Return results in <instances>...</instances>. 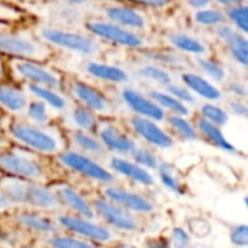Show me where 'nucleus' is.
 I'll return each mask as SVG.
<instances>
[{"mask_svg":"<svg viewBox=\"0 0 248 248\" xmlns=\"http://www.w3.org/2000/svg\"><path fill=\"white\" fill-rule=\"evenodd\" d=\"M0 190L15 208L39 211L49 215H58L64 211L52 189L38 182L4 174L0 177Z\"/></svg>","mask_w":248,"mask_h":248,"instance_id":"f257e3e1","label":"nucleus"},{"mask_svg":"<svg viewBox=\"0 0 248 248\" xmlns=\"http://www.w3.org/2000/svg\"><path fill=\"white\" fill-rule=\"evenodd\" d=\"M9 135L22 148L41 155H58L65 150V140L55 126L15 121L9 126Z\"/></svg>","mask_w":248,"mask_h":248,"instance_id":"f03ea898","label":"nucleus"},{"mask_svg":"<svg viewBox=\"0 0 248 248\" xmlns=\"http://www.w3.org/2000/svg\"><path fill=\"white\" fill-rule=\"evenodd\" d=\"M0 171L7 176L42 185L54 180L51 167L44 161L41 154L22 147H6L0 151Z\"/></svg>","mask_w":248,"mask_h":248,"instance_id":"7ed1b4c3","label":"nucleus"},{"mask_svg":"<svg viewBox=\"0 0 248 248\" xmlns=\"http://www.w3.org/2000/svg\"><path fill=\"white\" fill-rule=\"evenodd\" d=\"M60 230H64L76 237H81L90 243L108 246L116 241V235L110 228L103 224H97L94 219H87L73 214H58L54 215Z\"/></svg>","mask_w":248,"mask_h":248,"instance_id":"20e7f679","label":"nucleus"},{"mask_svg":"<svg viewBox=\"0 0 248 248\" xmlns=\"http://www.w3.org/2000/svg\"><path fill=\"white\" fill-rule=\"evenodd\" d=\"M58 163L64 166L67 170L80 174L84 179L93 180L96 183H100L103 186L113 185L116 177L112 171H109L106 167H103L100 163H97L93 157L86 155L80 151L74 150H64L61 154L57 155Z\"/></svg>","mask_w":248,"mask_h":248,"instance_id":"39448f33","label":"nucleus"},{"mask_svg":"<svg viewBox=\"0 0 248 248\" xmlns=\"http://www.w3.org/2000/svg\"><path fill=\"white\" fill-rule=\"evenodd\" d=\"M39 35L41 39H44L49 45H55L58 48L87 57L99 54L102 48L100 42L96 38L80 32H71L57 28H42L39 31Z\"/></svg>","mask_w":248,"mask_h":248,"instance_id":"423d86ee","label":"nucleus"},{"mask_svg":"<svg viewBox=\"0 0 248 248\" xmlns=\"http://www.w3.org/2000/svg\"><path fill=\"white\" fill-rule=\"evenodd\" d=\"M92 202V206L94 209L96 218L99 217L106 227H110L113 230L122 231V232H137L141 228V224L138 221V217L132 212L126 211L125 208L119 206L118 203L106 199L105 196L96 198Z\"/></svg>","mask_w":248,"mask_h":248,"instance_id":"0eeeda50","label":"nucleus"},{"mask_svg":"<svg viewBox=\"0 0 248 248\" xmlns=\"http://www.w3.org/2000/svg\"><path fill=\"white\" fill-rule=\"evenodd\" d=\"M0 52L26 60H44L48 55V51L33 38L9 31H0Z\"/></svg>","mask_w":248,"mask_h":248,"instance_id":"6e6552de","label":"nucleus"},{"mask_svg":"<svg viewBox=\"0 0 248 248\" xmlns=\"http://www.w3.org/2000/svg\"><path fill=\"white\" fill-rule=\"evenodd\" d=\"M87 29L97 38L112 42L119 46L126 48H141L144 45V39L131 29H126L113 22L105 20H90L87 22Z\"/></svg>","mask_w":248,"mask_h":248,"instance_id":"1a4fd4ad","label":"nucleus"},{"mask_svg":"<svg viewBox=\"0 0 248 248\" xmlns=\"http://www.w3.org/2000/svg\"><path fill=\"white\" fill-rule=\"evenodd\" d=\"M12 68H13L15 76H17L23 80H28L31 84H39V86H45V87H51V89H60L62 86L61 77L55 71H52L35 61L16 58L12 62Z\"/></svg>","mask_w":248,"mask_h":248,"instance_id":"9d476101","label":"nucleus"},{"mask_svg":"<svg viewBox=\"0 0 248 248\" xmlns=\"http://www.w3.org/2000/svg\"><path fill=\"white\" fill-rule=\"evenodd\" d=\"M49 187L58 198L62 209L70 211V214L73 215H78L87 219H96V214L92 206V202L86 199L76 187L64 182H55Z\"/></svg>","mask_w":248,"mask_h":248,"instance_id":"9b49d317","label":"nucleus"},{"mask_svg":"<svg viewBox=\"0 0 248 248\" xmlns=\"http://www.w3.org/2000/svg\"><path fill=\"white\" fill-rule=\"evenodd\" d=\"M15 222L16 227L20 230H25L28 232L42 235V237H49L57 232H60V227L55 221V218L49 214L39 212V211H32V209H20L15 212Z\"/></svg>","mask_w":248,"mask_h":248,"instance_id":"f8f14e48","label":"nucleus"},{"mask_svg":"<svg viewBox=\"0 0 248 248\" xmlns=\"http://www.w3.org/2000/svg\"><path fill=\"white\" fill-rule=\"evenodd\" d=\"M103 196L132 214L150 215L155 209L154 202L150 201L148 198H145L144 195L122 189V187H118L113 185H108L103 187Z\"/></svg>","mask_w":248,"mask_h":248,"instance_id":"ddd939ff","label":"nucleus"},{"mask_svg":"<svg viewBox=\"0 0 248 248\" xmlns=\"http://www.w3.org/2000/svg\"><path fill=\"white\" fill-rule=\"evenodd\" d=\"M96 134L108 151H113L122 155H131L132 151L137 148V142L132 140V137H129L113 122H99Z\"/></svg>","mask_w":248,"mask_h":248,"instance_id":"4468645a","label":"nucleus"},{"mask_svg":"<svg viewBox=\"0 0 248 248\" xmlns=\"http://www.w3.org/2000/svg\"><path fill=\"white\" fill-rule=\"evenodd\" d=\"M129 125L134 129V132L150 145L157 148L173 147V138L161 126H158L155 121L137 115L129 119Z\"/></svg>","mask_w":248,"mask_h":248,"instance_id":"2eb2a0df","label":"nucleus"},{"mask_svg":"<svg viewBox=\"0 0 248 248\" xmlns=\"http://www.w3.org/2000/svg\"><path fill=\"white\" fill-rule=\"evenodd\" d=\"M122 100L138 116H144V118H148L153 121L166 119V112L150 96H144L141 92H138L135 89H131V87L124 89L122 90Z\"/></svg>","mask_w":248,"mask_h":248,"instance_id":"dca6fc26","label":"nucleus"},{"mask_svg":"<svg viewBox=\"0 0 248 248\" xmlns=\"http://www.w3.org/2000/svg\"><path fill=\"white\" fill-rule=\"evenodd\" d=\"M71 92L83 106L89 108L94 113L108 115L112 112V102L93 86L86 84L83 81H74L71 86Z\"/></svg>","mask_w":248,"mask_h":248,"instance_id":"f3484780","label":"nucleus"},{"mask_svg":"<svg viewBox=\"0 0 248 248\" xmlns=\"http://www.w3.org/2000/svg\"><path fill=\"white\" fill-rule=\"evenodd\" d=\"M105 15L106 17L113 22L118 23L126 29H144L147 26V19L142 13H140L137 9H132L129 6H122V4H113V6H108L105 9Z\"/></svg>","mask_w":248,"mask_h":248,"instance_id":"a211bd4d","label":"nucleus"},{"mask_svg":"<svg viewBox=\"0 0 248 248\" xmlns=\"http://www.w3.org/2000/svg\"><path fill=\"white\" fill-rule=\"evenodd\" d=\"M109 166L115 173H118L141 186H153L155 183L154 177L151 176V173L147 169H144V167L138 166L137 163L129 161L126 158L113 157V158H110Z\"/></svg>","mask_w":248,"mask_h":248,"instance_id":"6ab92c4d","label":"nucleus"},{"mask_svg":"<svg viewBox=\"0 0 248 248\" xmlns=\"http://www.w3.org/2000/svg\"><path fill=\"white\" fill-rule=\"evenodd\" d=\"M182 81L190 92L196 93L198 96H201L206 100H219L222 97L221 90L215 84H212L208 78H205L196 73H190V71L183 73Z\"/></svg>","mask_w":248,"mask_h":248,"instance_id":"aec40b11","label":"nucleus"},{"mask_svg":"<svg viewBox=\"0 0 248 248\" xmlns=\"http://www.w3.org/2000/svg\"><path fill=\"white\" fill-rule=\"evenodd\" d=\"M86 71L92 77H94L97 80L108 81V83L122 84V83H126L129 78L128 73L124 68L113 65V64H106V62L90 61L86 64Z\"/></svg>","mask_w":248,"mask_h":248,"instance_id":"412c9836","label":"nucleus"},{"mask_svg":"<svg viewBox=\"0 0 248 248\" xmlns=\"http://www.w3.org/2000/svg\"><path fill=\"white\" fill-rule=\"evenodd\" d=\"M26 106L28 96L22 89L13 84L0 83V108L12 113H22L26 110Z\"/></svg>","mask_w":248,"mask_h":248,"instance_id":"4be33fe9","label":"nucleus"},{"mask_svg":"<svg viewBox=\"0 0 248 248\" xmlns=\"http://www.w3.org/2000/svg\"><path fill=\"white\" fill-rule=\"evenodd\" d=\"M196 131L201 137H203L211 145L228 151V153H235V147L225 138V135L221 131V126H217L214 124H211L209 121L203 119L202 116L196 121Z\"/></svg>","mask_w":248,"mask_h":248,"instance_id":"5701e85b","label":"nucleus"},{"mask_svg":"<svg viewBox=\"0 0 248 248\" xmlns=\"http://www.w3.org/2000/svg\"><path fill=\"white\" fill-rule=\"evenodd\" d=\"M71 142L76 145L77 151L90 155V157H105L108 150L105 148V145L100 142V140L90 134V132H84V131H73L71 132Z\"/></svg>","mask_w":248,"mask_h":248,"instance_id":"b1692460","label":"nucleus"},{"mask_svg":"<svg viewBox=\"0 0 248 248\" xmlns=\"http://www.w3.org/2000/svg\"><path fill=\"white\" fill-rule=\"evenodd\" d=\"M167 39L173 48H176L177 51H182V52L195 54V55H201V57L208 52V48L202 41H199L198 38H195L189 33H185V32H171L167 35Z\"/></svg>","mask_w":248,"mask_h":248,"instance_id":"393cba45","label":"nucleus"},{"mask_svg":"<svg viewBox=\"0 0 248 248\" xmlns=\"http://www.w3.org/2000/svg\"><path fill=\"white\" fill-rule=\"evenodd\" d=\"M71 121L77 126L78 131H84V132H90V134H94L97 129V125H99V119H97L96 113L83 105L76 106L71 110Z\"/></svg>","mask_w":248,"mask_h":248,"instance_id":"a878e982","label":"nucleus"},{"mask_svg":"<svg viewBox=\"0 0 248 248\" xmlns=\"http://www.w3.org/2000/svg\"><path fill=\"white\" fill-rule=\"evenodd\" d=\"M45 246L48 248H99L94 243H90L84 238L61 232L46 237Z\"/></svg>","mask_w":248,"mask_h":248,"instance_id":"bb28decb","label":"nucleus"},{"mask_svg":"<svg viewBox=\"0 0 248 248\" xmlns=\"http://www.w3.org/2000/svg\"><path fill=\"white\" fill-rule=\"evenodd\" d=\"M29 92L41 99L44 103H46L48 106H51L52 109L57 110H64L67 108V100L64 96H61L55 89L51 87H45V86H39V84H29Z\"/></svg>","mask_w":248,"mask_h":248,"instance_id":"cd10ccee","label":"nucleus"},{"mask_svg":"<svg viewBox=\"0 0 248 248\" xmlns=\"http://www.w3.org/2000/svg\"><path fill=\"white\" fill-rule=\"evenodd\" d=\"M150 97L163 109V110H170L173 115H179V116H187L189 115V108L187 105H185L183 102H180L179 99L173 97L171 94H169L167 92H158V90H153L150 92Z\"/></svg>","mask_w":248,"mask_h":248,"instance_id":"c85d7f7f","label":"nucleus"},{"mask_svg":"<svg viewBox=\"0 0 248 248\" xmlns=\"http://www.w3.org/2000/svg\"><path fill=\"white\" fill-rule=\"evenodd\" d=\"M227 48H228V54L231 55V58L243 65V67H247L248 64V41L246 38L244 33L241 32H235L227 42Z\"/></svg>","mask_w":248,"mask_h":248,"instance_id":"c756f323","label":"nucleus"},{"mask_svg":"<svg viewBox=\"0 0 248 248\" xmlns=\"http://www.w3.org/2000/svg\"><path fill=\"white\" fill-rule=\"evenodd\" d=\"M157 174H158V179L160 182L164 185L166 189H169L171 193L174 195H185L186 190H185V186L182 183V180L179 179V176L176 174L173 166L167 164V163H160L158 167L155 169Z\"/></svg>","mask_w":248,"mask_h":248,"instance_id":"7c9ffc66","label":"nucleus"},{"mask_svg":"<svg viewBox=\"0 0 248 248\" xmlns=\"http://www.w3.org/2000/svg\"><path fill=\"white\" fill-rule=\"evenodd\" d=\"M137 76L141 77V78H144V80H150L153 83H157V84L166 86V87L173 83L171 74L166 68H163V67H160L157 64H145V65H141L137 70Z\"/></svg>","mask_w":248,"mask_h":248,"instance_id":"2f4dec72","label":"nucleus"},{"mask_svg":"<svg viewBox=\"0 0 248 248\" xmlns=\"http://www.w3.org/2000/svg\"><path fill=\"white\" fill-rule=\"evenodd\" d=\"M167 122L171 128V131L180 137L185 141H196L199 138V134L195 128V125L192 122H189L185 116H179V115H170L167 118Z\"/></svg>","mask_w":248,"mask_h":248,"instance_id":"473e14b6","label":"nucleus"},{"mask_svg":"<svg viewBox=\"0 0 248 248\" xmlns=\"http://www.w3.org/2000/svg\"><path fill=\"white\" fill-rule=\"evenodd\" d=\"M196 64L202 70L203 74H206L211 80H214L217 83H222L227 78V70H225V67L219 61H217L214 58L199 57L196 60Z\"/></svg>","mask_w":248,"mask_h":248,"instance_id":"72a5a7b5","label":"nucleus"},{"mask_svg":"<svg viewBox=\"0 0 248 248\" xmlns=\"http://www.w3.org/2000/svg\"><path fill=\"white\" fill-rule=\"evenodd\" d=\"M193 19L198 25L206 28H215L227 20L225 13L221 12L219 9H199L193 15Z\"/></svg>","mask_w":248,"mask_h":248,"instance_id":"f704fd0d","label":"nucleus"},{"mask_svg":"<svg viewBox=\"0 0 248 248\" xmlns=\"http://www.w3.org/2000/svg\"><path fill=\"white\" fill-rule=\"evenodd\" d=\"M248 7L246 3L243 4H237V6H231L227 7L225 12V17H228L232 23V26L240 31L241 33H247L248 32Z\"/></svg>","mask_w":248,"mask_h":248,"instance_id":"c9c22d12","label":"nucleus"},{"mask_svg":"<svg viewBox=\"0 0 248 248\" xmlns=\"http://www.w3.org/2000/svg\"><path fill=\"white\" fill-rule=\"evenodd\" d=\"M201 115L203 119L209 121L211 124L217 125V126H224L228 124V112L214 103H205L201 108Z\"/></svg>","mask_w":248,"mask_h":248,"instance_id":"e433bc0d","label":"nucleus"},{"mask_svg":"<svg viewBox=\"0 0 248 248\" xmlns=\"http://www.w3.org/2000/svg\"><path fill=\"white\" fill-rule=\"evenodd\" d=\"M131 157H132L134 163H137L138 166H141V167H144L147 170H155L158 167V164H160L157 155L151 150L144 148V147L137 145V148L132 151Z\"/></svg>","mask_w":248,"mask_h":248,"instance_id":"4c0bfd02","label":"nucleus"},{"mask_svg":"<svg viewBox=\"0 0 248 248\" xmlns=\"http://www.w3.org/2000/svg\"><path fill=\"white\" fill-rule=\"evenodd\" d=\"M26 115H28L29 121H32V124H36V125H46L49 122L48 108L41 100H35V102L28 103Z\"/></svg>","mask_w":248,"mask_h":248,"instance_id":"58836bf2","label":"nucleus"},{"mask_svg":"<svg viewBox=\"0 0 248 248\" xmlns=\"http://www.w3.org/2000/svg\"><path fill=\"white\" fill-rule=\"evenodd\" d=\"M145 55L148 57V60L163 64V65H179L183 61L179 54L173 51H167V49H160V51L151 49V51H147Z\"/></svg>","mask_w":248,"mask_h":248,"instance_id":"ea45409f","label":"nucleus"},{"mask_svg":"<svg viewBox=\"0 0 248 248\" xmlns=\"http://www.w3.org/2000/svg\"><path fill=\"white\" fill-rule=\"evenodd\" d=\"M169 244L170 248H187L190 246V235L183 228H173L169 235Z\"/></svg>","mask_w":248,"mask_h":248,"instance_id":"a19ab883","label":"nucleus"},{"mask_svg":"<svg viewBox=\"0 0 248 248\" xmlns=\"http://www.w3.org/2000/svg\"><path fill=\"white\" fill-rule=\"evenodd\" d=\"M167 93L169 94H171L173 97H176V99H179L180 102H183L185 105H195V102H196V99H195V96L190 93V90L187 89V87H185V86H180V84H174V83H171V84H169L167 86Z\"/></svg>","mask_w":248,"mask_h":248,"instance_id":"79ce46f5","label":"nucleus"},{"mask_svg":"<svg viewBox=\"0 0 248 248\" xmlns=\"http://www.w3.org/2000/svg\"><path fill=\"white\" fill-rule=\"evenodd\" d=\"M230 238H231V243H232L234 246H237V247H246L248 244L247 225H244V224L235 225V227L231 230Z\"/></svg>","mask_w":248,"mask_h":248,"instance_id":"37998d69","label":"nucleus"},{"mask_svg":"<svg viewBox=\"0 0 248 248\" xmlns=\"http://www.w3.org/2000/svg\"><path fill=\"white\" fill-rule=\"evenodd\" d=\"M228 90L237 99H246L247 97V84L244 81H241V80H235V81L230 83Z\"/></svg>","mask_w":248,"mask_h":248,"instance_id":"c03bdc74","label":"nucleus"},{"mask_svg":"<svg viewBox=\"0 0 248 248\" xmlns=\"http://www.w3.org/2000/svg\"><path fill=\"white\" fill-rule=\"evenodd\" d=\"M228 108H230V110L234 115L241 116V118H247L248 108L247 105H246V102H243L240 99H234V100H230L228 102Z\"/></svg>","mask_w":248,"mask_h":248,"instance_id":"a18cd8bd","label":"nucleus"},{"mask_svg":"<svg viewBox=\"0 0 248 248\" xmlns=\"http://www.w3.org/2000/svg\"><path fill=\"white\" fill-rule=\"evenodd\" d=\"M131 1L151 9H164L171 3V0H131Z\"/></svg>","mask_w":248,"mask_h":248,"instance_id":"49530a36","label":"nucleus"},{"mask_svg":"<svg viewBox=\"0 0 248 248\" xmlns=\"http://www.w3.org/2000/svg\"><path fill=\"white\" fill-rule=\"evenodd\" d=\"M144 248H170L167 238H151L145 243Z\"/></svg>","mask_w":248,"mask_h":248,"instance_id":"de8ad7c7","label":"nucleus"},{"mask_svg":"<svg viewBox=\"0 0 248 248\" xmlns=\"http://www.w3.org/2000/svg\"><path fill=\"white\" fill-rule=\"evenodd\" d=\"M12 211H15V206L6 198V195L0 190V214H7V212H12Z\"/></svg>","mask_w":248,"mask_h":248,"instance_id":"09e8293b","label":"nucleus"},{"mask_svg":"<svg viewBox=\"0 0 248 248\" xmlns=\"http://www.w3.org/2000/svg\"><path fill=\"white\" fill-rule=\"evenodd\" d=\"M212 3V0H187V4L193 9H206L209 4Z\"/></svg>","mask_w":248,"mask_h":248,"instance_id":"8fccbe9b","label":"nucleus"},{"mask_svg":"<svg viewBox=\"0 0 248 248\" xmlns=\"http://www.w3.org/2000/svg\"><path fill=\"white\" fill-rule=\"evenodd\" d=\"M218 4L225 6V7H231V6H237V4H243L244 0H215Z\"/></svg>","mask_w":248,"mask_h":248,"instance_id":"3c124183","label":"nucleus"},{"mask_svg":"<svg viewBox=\"0 0 248 248\" xmlns=\"http://www.w3.org/2000/svg\"><path fill=\"white\" fill-rule=\"evenodd\" d=\"M109 248H137L132 244L128 243H121V241H113L112 244H109Z\"/></svg>","mask_w":248,"mask_h":248,"instance_id":"603ef678","label":"nucleus"},{"mask_svg":"<svg viewBox=\"0 0 248 248\" xmlns=\"http://www.w3.org/2000/svg\"><path fill=\"white\" fill-rule=\"evenodd\" d=\"M6 147H7V141H6L4 138H1V137H0V151H3Z\"/></svg>","mask_w":248,"mask_h":248,"instance_id":"864d4df0","label":"nucleus"},{"mask_svg":"<svg viewBox=\"0 0 248 248\" xmlns=\"http://www.w3.org/2000/svg\"><path fill=\"white\" fill-rule=\"evenodd\" d=\"M4 77V65H3V61L0 60V80Z\"/></svg>","mask_w":248,"mask_h":248,"instance_id":"5fc2aeb1","label":"nucleus"},{"mask_svg":"<svg viewBox=\"0 0 248 248\" xmlns=\"http://www.w3.org/2000/svg\"><path fill=\"white\" fill-rule=\"evenodd\" d=\"M65 1H70V3L78 4V3H84V1H89V0H65Z\"/></svg>","mask_w":248,"mask_h":248,"instance_id":"6e6d98bb","label":"nucleus"},{"mask_svg":"<svg viewBox=\"0 0 248 248\" xmlns=\"http://www.w3.org/2000/svg\"><path fill=\"white\" fill-rule=\"evenodd\" d=\"M187 248H211V247H208V246H192V244H190Z\"/></svg>","mask_w":248,"mask_h":248,"instance_id":"4d7b16f0","label":"nucleus"},{"mask_svg":"<svg viewBox=\"0 0 248 248\" xmlns=\"http://www.w3.org/2000/svg\"><path fill=\"white\" fill-rule=\"evenodd\" d=\"M1 176H3V173H1V171H0V177H1Z\"/></svg>","mask_w":248,"mask_h":248,"instance_id":"13d9d810","label":"nucleus"},{"mask_svg":"<svg viewBox=\"0 0 248 248\" xmlns=\"http://www.w3.org/2000/svg\"><path fill=\"white\" fill-rule=\"evenodd\" d=\"M46 248H48V247H46Z\"/></svg>","mask_w":248,"mask_h":248,"instance_id":"bf43d9fd","label":"nucleus"}]
</instances>
